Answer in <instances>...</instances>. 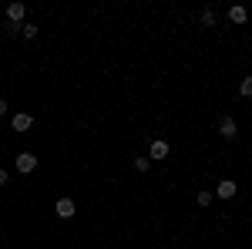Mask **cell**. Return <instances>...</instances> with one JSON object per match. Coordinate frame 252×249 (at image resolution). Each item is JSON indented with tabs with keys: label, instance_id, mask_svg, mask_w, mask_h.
I'll return each instance as SVG.
<instances>
[{
	"label": "cell",
	"instance_id": "cell-4",
	"mask_svg": "<svg viewBox=\"0 0 252 249\" xmlns=\"http://www.w3.org/2000/svg\"><path fill=\"white\" fill-rule=\"evenodd\" d=\"M10 125H14V132H27V128H34V115H27V111H17Z\"/></svg>",
	"mask_w": 252,
	"mask_h": 249
},
{
	"label": "cell",
	"instance_id": "cell-11",
	"mask_svg": "<svg viewBox=\"0 0 252 249\" xmlns=\"http://www.w3.org/2000/svg\"><path fill=\"white\" fill-rule=\"evenodd\" d=\"M239 95H242V98H252V77H242V84H239Z\"/></svg>",
	"mask_w": 252,
	"mask_h": 249
},
{
	"label": "cell",
	"instance_id": "cell-7",
	"mask_svg": "<svg viewBox=\"0 0 252 249\" xmlns=\"http://www.w3.org/2000/svg\"><path fill=\"white\" fill-rule=\"evenodd\" d=\"M229 20H232V24H246V20H249V10H246L242 3H235V7H229Z\"/></svg>",
	"mask_w": 252,
	"mask_h": 249
},
{
	"label": "cell",
	"instance_id": "cell-15",
	"mask_svg": "<svg viewBox=\"0 0 252 249\" xmlns=\"http://www.w3.org/2000/svg\"><path fill=\"white\" fill-rule=\"evenodd\" d=\"M0 115H7V101L3 98H0Z\"/></svg>",
	"mask_w": 252,
	"mask_h": 249
},
{
	"label": "cell",
	"instance_id": "cell-13",
	"mask_svg": "<svg viewBox=\"0 0 252 249\" xmlns=\"http://www.w3.org/2000/svg\"><path fill=\"white\" fill-rule=\"evenodd\" d=\"M202 24H205V27H212V24H215V10H212V7L202 10Z\"/></svg>",
	"mask_w": 252,
	"mask_h": 249
},
{
	"label": "cell",
	"instance_id": "cell-9",
	"mask_svg": "<svg viewBox=\"0 0 252 249\" xmlns=\"http://www.w3.org/2000/svg\"><path fill=\"white\" fill-rule=\"evenodd\" d=\"M20 34H24V40H34L37 37V27L34 24H20Z\"/></svg>",
	"mask_w": 252,
	"mask_h": 249
},
{
	"label": "cell",
	"instance_id": "cell-12",
	"mask_svg": "<svg viewBox=\"0 0 252 249\" xmlns=\"http://www.w3.org/2000/svg\"><path fill=\"white\" fill-rule=\"evenodd\" d=\"M152 169V158L145 155V158H135V172H148Z\"/></svg>",
	"mask_w": 252,
	"mask_h": 249
},
{
	"label": "cell",
	"instance_id": "cell-5",
	"mask_svg": "<svg viewBox=\"0 0 252 249\" xmlns=\"http://www.w3.org/2000/svg\"><path fill=\"white\" fill-rule=\"evenodd\" d=\"M219 135H222V138H235V135H239V125H235V118H222V121H219Z\"/></svg>",
	"mask_w": 252,
	"mask_h": 249
},
{
	"label": "cell",
	"instance_id": "cell-2",
	"mask_svg": "<svg viewBox=\"0 0 252 249\" xmlns=\"http://www.w3.org/2000/svg\"><path fill=\"white\" fill-rule=\"evenodd\" d=\"M14 165H17V172H34L37 169V155H31V152H20L17 158H14Z\"/></svg>",
	"mask_w": 252,
	"mask_h": 249
},
{
	"label": "cell",
	"instance_id": "cell-1",
	"mask_svg": "<svg viewBox=\"0 0 252 249\" xmlns=\"http://www.w3.org/2000/svg\"><path fill=\"white\" fill-rule=\"evenodd\" d=\"M168 152H172V145H168L165 138H155V142H152V148H148V158H152V162H165Z\"/></svg>",
	"mask_w": 252,
	"mask_h": 249
},
{
	"label": "cell",
	"instance_id": "cell-8",
	"mask_svg": "<svg viewBox=\"0 0 252 249\" xmlns=\"http://www.w3.org/2000/svg\"><path fill=\"white\" fill-rule=\"evenodd\" d=\"M24 14H27V7H24V3H10V7H7V17L14 20V24H20Z\"/></svg>",
	"mask_w": 252,
	"mask_h": 249
},
{
	"label": "cell",
	"instance_id": "cell-6",
	"mask_svg": "<svg viewBox=\"0 0 252 249\" xmlns=\"http://www.w3.org/2000/svg\"><path fill=\"white\" fill-rule=\"evenodd\" d=\"M54 212H58V219H71L74 215V199H58Z\"/></svg>",
	"mask_w": 252,
	"mask_h": 249
},
{
	"label": "cell",
	"instance_id": "cell-3",
	"mask_svg": "<svg viewBox=\"0 0 252 249\" xmlns=\"http://www.w3.org/2000/svg\"><path fill=\"white\" fill-rule=\"evenodd\" d=\"M235 192H239V185H235L232 178H222V182L215 185V195H219V199H235Z\"/></svg>",
	"mask_w": 252,
	"mask_h": 249
},
{
	"label": "cell",
	"instance_id": "cell-10",
	"mask_svg": "<svg viewBox=\"0 0 252 249\" xmlns=\"http://www.w3.org/2000/svg\"><path fill=\"white\" fill-rule=\"evenodd\" d=\"M212 199H215V195L209 189H202L198 195H195V202H198V206H212Z\"/></svg>",
	"mask_w": 252,
	"mask_h": 249
},
{
	"label": "cell",
	"instance_id": "cell-14",
	"mask_svg": "<svg viewBox=\"0 0 252 249\" xmlns=\"http://www.w3.org/2000/svg\"><path fill=\"white\" fill-rule=\"evenodd\" d=\"M7 178H10V172H7V169H0V185H7Z\"/></svg>",
	"mask_w": 252,
	"mask_h": 249
}]
</instances>
